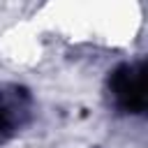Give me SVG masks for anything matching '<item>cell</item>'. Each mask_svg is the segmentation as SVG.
Masks as SVG:
<instances>
[{
  "instance_id": "cell-1",
  "label": "cell",
  "mask_w": 148,
  "mask_h": 148,
  "mask_svg": "<svg viewBox=\"0 0 148 148\" xmlns=\"http://www.w3.org/2000/svg\"><path fill=\"white\" fill-rule=\"evenodd\" d=\"M109 95L118 111L123 113H143L148 106L146 92V65L143 62H123L109 76Z\"/></svg>"
},
{
  "instance_id": "cell-2",
  "label": "cell",
  "mask_w": 148,
  "mask_h": 148,
  "mask_svg": "<svg viewBox=\"0 0 148 148\" xmlns=\"http://www.w3.org/2000/svg\"><path fill=\"white\" fill-rule=\"evenodd\" d=\"M32 118V95L25 86H0V146L14 139Z\"/></svg>"
}]
</instances>
